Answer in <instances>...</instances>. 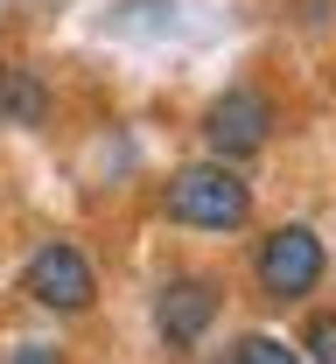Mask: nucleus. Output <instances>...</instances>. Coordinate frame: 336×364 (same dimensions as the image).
Returning <instances> with one entry per match:
<instances>
[{
	"label": "nucleus",
	"mask_w": 336,
	"mask_h": 364,
	"mask_svg": "<svg viewBox=\"0 0 336 364\" xmlns=\"http://www.w3.org/2000/svg\"><path fill=\"white\" fill-rule=\"evenodd\" d=\"M161 210L183 231H245L252 225V182L232 161H190V168L168 176Z\"/></svg>",
	"instance_id": "nucleus-1"
},
{
	"label": "nucleus",
	"mask_w": 336,
	"mask_h": 364,
	"mask_svg": "<svg viewBox=\"0 0 336 364\" xmlns=\"http://www.w3.org/2000/svg\"><path fill=\"white\" fill-rule=\"evenodd\" d=\"M323 273H330V245L315 238V225H273L259 238V252H252V287L273 309L308 301L323 287Z\"/></svg>",
	"instance_id": "nucleus-2"
},
{
	"label": "nucleus",
	"mask_w": 336,
	"mask_h": 364,
	"mask_svg": "<svg viewBox=\"0 0 336 364\" xmlns=\"http://www.w3.org/2000/svg\"><path fill=\"white\" fill-rule=\"evenodd\" d=\"M21 294L36 309H49V316H85L98 301V273L70 238H43L28 252V267H21Z\"/></svg>",
	"instance_id": "nucleus-3"
},
{
	"label": "nucleus",
	"mask_w": 336,
	"mask_h": 364,
	"mask_svg": "<svg viewBox=\"0 0 336 364\" xmlns=\"http://www.w3.org/2000/svg\"><path fill=\"white\" fill-rule=\"evenodd\" d=\"M273 140V98L252 85H232L217 91L210 105H203V147H210V161H252L259 147Z\"/></svg>",
	"instance_id": "nucleus-4"
},
{
	"label": "nucleus",
	"mask_w": 336,
	"mask_h": 364,
	"mask_svg": "<svg viewBox=\"0 0 336 364\" xmlns=\"http://www.w3.org/2000/svg\"><path fill=\"white\" fill-rule=\"evenodd\" d=\"M217 309H224V287H217L210 273H168V280L154 287V336H161L168 350H196V343L210 336Z\"/></svg>",
	"instance_id": "nucleus-5"
},
{
	"label": "nucleus",
	"mask_w": 336,
	"mask_h": 364,
	"mask_svg": "<svg viewBox=\"0 0 336 364\" xmlns=\"http://www.w3.org/2000/svg\"><path fill=\"white\" fill-rule=\"evenodd\" d=\"M49 119V85L28 63H0V127H43Z\"/></svg>",
	"instance_id": "nucleus-6"
},
{
	"label": "nucleus",
	"mask_w": 336,
	"mask_h": 364,
	"mask_svg": "<svg viewBox=\"0 0 336 364\" xmlns=\"http://www.w3.org/2000/svg\"><path fill=\"white\" fill-rule=\"evenodd\" d=\"M232 364H301V350H294V343H281V336H266V329H259V336H245L239 350H232Z\"/></svg>",
	"instance_id": "nucleus-7"
},
{
	"label": "nucleus",
	"mask_w": 336,
	"mask_h": 364,
	"mask_svg": "<svg viewBox=\"0 0 336 364\" xmlns=\"http://www.w3.org/2000/svg\"><path fill=\"white\" fill-rule=\"evenodd\" d=\"M301 350H308L315 364H336V309L308 316V329H301Z\"/></svg>",
	"instance_id": "nucleus-8"
},
{
	"label": "nucleus",
	"mask_w": 336,
	"mask_h": 364,
	"mask_svg": "<svg viewBox=\"0 0 336 364\" xmlns=\"http://www.w3.org/2000/svg\"><path fill=\"white\" fill-rule=\"evenodd\" d=\"M0 364H63V350H56V343H14Z\"/></svg>",
	"instance_id": "nucleus-9"
},
{
	"label": "nucleus",
	"mask_w": 336,
	"mask_h": 364,
	"mask_svg": "<svg viewBox=\"0 0 336 364\" xmlns=\"http://www.w3.org/2000/svg\"><path fill=\"white\" fill-rule=\"evenodd\" d=\"M190 364H232V350H203V358H190Z\"/></svg>",
	"instance_id": "nucleus-10"
}]
</instances>
